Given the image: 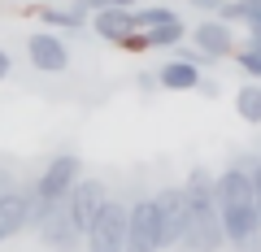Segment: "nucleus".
I'll use <instances>...</instances> for the list:
<instances>
[{
  "instance_id": "1",
  "label": "nucleus",
  "mask_w": 261,
  "mask_h": 252,
  "mask_svg": "<svg viewBox=\"0 0 261 252\" xmlns=\"http://www.w3.org/2000/svg\"><path fill=\"white\" fill-rule=\"evenodd\" d=\"M31 231H35L39 243L53 248V252H79V248H83V231L74 226L65 200H44V209H39V217H35Z\"/></svg>"
},
{
  "instance_id": "2",
  "label": "nucleus",
  "mask_w": 261,
  "mask_h": 252,
  "mask_svg": "<svg viewBox=\"0 0 261 252\" xmlns=\"http://www.w3.org/2000/svg\"><path fill=\"white\" fill-rule=\"evenodd\" d=\"M122 243H126V205L109 196L100 205V213L87 222L83 248L87 252H122Z\"/></svg>"
},
{
  "instance_id": "3",
  "label": "nucleus",
  "mask_w": 261,
  "mask_h": 252,
  "mask_svg": "<svg viewBox=\"0 0 261 252\" xmlns=\"http://www.w3.org/2000/svg\"><path fill=\"white\" fill-rule=\"evenodd\" d=\"M152 209H157V243L161 248H178L187 231V196L183 187H166L152 196Z\"/></svg>"
},
{
  "instance_id": "4",
  "label": "nucleus",
  "mask_w": 261,
  "mask_h": 252,
  "mask_svg": "<svg viewBox=\"0 0 261 252\" xmlns=\"http://www.w3.org/2000/svg\"><path fill=\"white\" fill-rule=\"evenodd\" d=\"M79 174H83V161L70 157V152H61V157H53L44 165V174L35 178V200H65V191L79 183Z\"/></svg>"
},
{
  "instance_id": "5",
  "label": "nucleus",
  "mask_w": 261,
  "mask_h": 252,
  "mask_svg": "<svg viewBox=\"0 0 261 252\" xmlns=\"http://www.w3.org/2000/svg\"><path fill=\"white\" fill-rule=\"evenodd\" d=\"M122 252H161L157 243V209H152V196L135 200L126 209V243Z\"/></svg>"
},
{
  "instance_id": "6",
  "label": "nucleus",
  "mask_w": 261,
  "mask_h": 252,
  "mask_svg": "<svg viewBox=\"0 0 261 252\" xmlns=\"http://www.w3.org/2000/svg\"><path fill=\"white\" fill-rule=\"evenodd\" d=\"M105 200H109V187H105L100 178H83V174H79V183L65 191V209H70V217H74L79 231H87V222L100 213Z\"/></svg>"
},
{
  "instance_id": "7",
  "label": "nucleus",
  "mask_w": 261,
  "mask_h": 252,
  "mask_svg": "<svg viewBox=\"0 0 261 252\" xmlns=\"http://www.w3.org/2000/svg\"><path fill=\"white\" fill-rule=\"evenodd\" d=\"M31 231V187H5L0 191V243Z\"/></svg>"
},
{
  "instance_id": "8",
  "label": "nucleus",
  "mask_w": 261,
  "mask_h": 252,
  "mask_svg": "<svg viewBox=\"0 0 261 252\" xmlns=\"http://www.w3.org/2000/svg\"><path fill=\"white\" fill-rule=\"evenodd\" d=\"M27 57H31V66L44 70V74H61L70 66V48H65V39L57 31H35L27 39Z\"/></svg>"
},
{
  "instance_id": "9",
  "label": "nucleus",
  "mask_w": 261,
  "mask_h": 252,
  "mask_svg": "<svg viewBox=\"0 0 261 252\" xmlns=\"http://www.w3.org/2000/svg\"><path fill=\"white\" fill-rule=\"evenodd\" d=\"M92 31L100 39H109V44H122V39L135 31V18H130V9H122V5H105V9H92Z\"/></svg>"
},
{
  "instance_id": "10",
  "label": "nucleus",
  "mask_w": 261,
  "mask_h": 252,
  "mask_svg": "<svg viewBox=\"0 0 261 252\" xmlns=\"http://www.w3.org/2000/svg\"><path fill=\"white\" fill-rule=\"evenodd\" d=\"M235 39H231V22H200L196 26V52L205 57V61H218V57H231Z\"/></svg>"
},
{
  "instance_id": "11",
  "label": "nucleus",
  "mask_w": 261,
  "mask_h": 252,
  "mask_svg": "<svg viewBox=\"0 0 261 252\" xmlns=\"http://www.w3.org/2000/svg\"><path fill=\"white\" fill-rule=\"evenodd\" d=\"M87 18H92V13L79 9V5H44V9H39V22H44L48 31H79V26H87Z\"/></svg>"
},
{
  "instance_id": "12",
  "label": "nucleus",
  "mask_w": 261,
  "mask_h": 252,
  "mask_svg": "<svg viewBox=\"0 0 261 252\" xmlns=\"http://www.w3.org/2000/svg\"><path fill=\"white\" fill-rule=\"evenodd\" d=\"M157 83L166 87V92H196V83H200V70L192 66V61H166L161 66V74H157Z\"/></svg>"
},
{
  "instance_id": "13",
  "label": "nucleus",
  "mask_w": 261,
  "mask_h": 252,
  "mask_svg": "<svg viewBox=\"0 0 261 252\" xmlns=\"http://www.w3.org/2000/svg\"><path fill=\"white\" fill-rule=\"evenodd\" d=\"M222 22H244L252 39H261V0H222L218 9Z\"/></svg>"
},
{
  "instance_id": "14",
  "label": "nucleus",
  "mask_w": 261,
  "mask_h": 252,
  "mask_svg": "<svg viewBox=\"0 0 261 252\" xmlns=\"http://www.w3.org/2000/svg\"><path fill=\"white\" fill-rule=\"evenodd\" d=\"M183 35H187V26L178 18H170V22H161V26L144 31V44L148 48H174V44H183Z\"/></svg>"
},
{
  "instance_id": "15",
  "label": "nucleus",
  "mask_w": 261,
  "mask_h": 252,
  "mask_svg": "<svg viewBox=\"0 0 261 252\" xmlns=\"http://www.w3.org/2000/svg\"><path fill=\"white\" fill-rule=\"evenodd\" d=\"M235 113H240L248 126H257V122H261V87L257 83H244L240 92H235Z\"/></svg>"
},
{
  "instance_id": "16",
  "label": "nucleus",
  "mask_w": 261,
  "mask_h": 252,
  "mask_svg": "<svg viewBox=\"0 0 261 252\" xmlns=\"http://www.w3.org/2000/svg\"><path fill=\"white\" fill-rule=\"evenodd\" d=\"M130 18H135V31H152V26H161V22H170V18H178L170 5H144V9H130Z\"/></svg>"
},
{
  "instance_id": "17",
  "label": "nucleus",
  "mask_w": 261,
  "mask_h": 252,
  "mask_svg": "<svg viewBox=\"0 0 261 252\" xmlns=\"http://www.w3.org/2000/svg\"><path fill=\"white\" fill-rule=\"evenodd\" d=\"M235 61H240V70H244L248 78H261V44H257V39H252V44H244Z\"/></svg>"
},
{
  "instance_id": "18",
  "label": "nucleus",
  "mask_w": 261,
  "mask_h": 252,
  "mask_svg": "<svg viewBox=\"0 0 261 252\" xmlns=\"http://www.w3.org/2000/svg\"><path fill=\"white\" fill-rule=\"evenodd\" d=\"M252 205H257V213H261V157H257V165H252Z\"/></svg>"
},
{
  "instance_id": "19",
  "label": "nucleus",
  "mask_w": 261,
  "mask_h": 252,
  "mask_svg": "<svg viewBox=\"0 0 261 252\" xmlns=\"http://www.w3.org/2000/svg\"><path fill=\"white\" fill-rule=\"evenodd\" d=\"M105 5H122V9H135L140 0H87V9H105Z\"/></svg>"
},
{
  "instance_id": "20",
  "label": "nucleus",
  "mask_w": 261,
  "mask_h": 252,
  "mask_svg": "<svg viewBox=\"0 0 261 252\" xmlns=\"http://www.w3.org/2000/svg\"><path fill=\"white\" fill-rule=\"evenodd\" d=\"M187 5H196V9H205V13H218V9H222V0H187Z\"/></svg>"
},
{
  "instance_id": "21",
  "label": "nucleus",
  "mask_w": 261,
  "mask_h": 252,
  "mask_svg": "<svg viewBox=\"0 0 261 252\" xmlns=\"http://www.w3.org/2000/svg\"><path fill=\"white\" fill-rule=\"evenodd\" d=\"M9 70H13V61H9V52L0 48V78H9Z\"/></svg>"
},
{
  "instance_id": "22",
  "label": "nucleus",
  "mask_w": 261,
  "mask_h": 252,
  "mask_svg": "<svg viewBox=\"0 0 261 252\" xmlns=\"http://www.w3.org/2000/svg\"><path fill=\"white\" fill-rule=\"evenodd\" d=\"M65 5H79V9H87V0H65ZM87 13H92V9H87Z\"/></svg>"
},
{
  "instance_id": "23",
  "label": "nucleus",
  "mask_w": 261,
  "mask_h": 252,
  "mask_svg": "<svg viewBox=\"0 0 261 252\" xmlns=\"http://www.w3.org/2000/svg\"><path fill=\"white\" fill-rule=\"evenodd\" d=\"M5 187H13V183H9V174H0V191H5Z\"/></svg>"
},
{
  "instance_id": "24",
  "label": "nucleus",
  "mask_w": 261,
  "mask_h": 252,
  "mask_svg": "<svg viewBox=\"0 0 261 252\" xmlns=\"http://www.w3.org/2000/svg\"><path fill=\"white\" fill-rule=\"evenodd\" d=\"M257 44H261V39H257Z\"/></svg>"
}]
</instances>
